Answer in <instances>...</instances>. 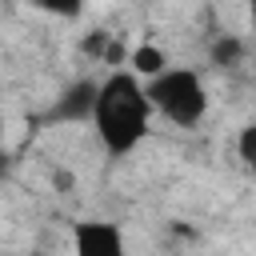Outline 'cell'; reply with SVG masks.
<instances>
[{
  "mask_svg": "<svg viewBox=\"0 0 256 256\" xmlns=\"http://www.w3.org/2000/svg\"><path fill=\"white\" fill-rule=\"evenodd\" d=\"M124 60H128V48H124V44H120V40H112V44H108V52H104V60H100V64H112V72H116V68H124Z\"/></svg>",
  "mask_w": 256,
  "mask_h": 256,
  "instance_id": "30bf717a",
  "label": "cell"
},
{
  "mask_svg": "<svg viewBox=\"0 0 256 256\" xmlns=\"http://www.w3.org/2000/svg\"><path fill=\"white\" fill-rule=\"evenodd\" d=\"M52 180H56V188H72V176H68V172H56Z\"/></svg>",
  "mask_w": 256,
  "mask_h": 256,
  "instance_id": "7c38bea8",
  "label": "cell"
},
{
  "mask_svg": "<svg viewBox=\"0 0 256 256\" xmlns=\"http://www.w3.org/2000/svg\"><path fill=\"white\" fill-rule=\"evenodd\" d=\"M236 148H240V160L252 168V164H256V124H244V128H240V140H236Z\"/></svg>",
  "mask_w": 256,
  "mask_h": 256,
  "instance_id": "9c48e42d",
  "label": "cell"
},
{
  "mask_svg": "<svg viewBox=\"0 0 256 256\" xmlns=\"http://www.w3.org/2000/svg\"><path fill=\"white\" fill-rule=\"evenodd\" d=\"M108 44H112V32H104V28H96V32H88V36L80 40V52H84V56H92V60H104V52H108Z\"/></svg>",
  "mask_w": 256,
  "mask_h": 256,
  "instance_id": "52a82bcc",
  "label": "cell"
},
{
  "mask_svg": "<svg viewBox=\"0 0 256 256\" xmlns=\"http://www.w3.org/2000/svg\"><path fill=\"white\" fill-rule=\"evenodd\" d=\"M0 132H4V112H0Z\"/></svg>",
  "mask_w": 256,
  "mask_h": 256,
  "instance_id": "4fadbf2b",
  "label": "cell"
},
{
  "mask_svg": "<svg viewBox=\"0 0 256 256\" xmlns=\"http://www.w3.org/2000/svg\"><path fill=\"white\" fill-rule=\"evenodd\" d=\"M144 96H148L152 112H160L176 128H196L208 116V88H204L200 72H192V68L168 64L160 76H152L144 84Z\"/></svg>",
  "mask_w": 256,
  "mask_h": 256,
  "instance_id": "7a4b0ae2",
  "label": "cell"
},
{
  "mask_svg": "<svg viewBox=\"0 0 256 256\" xmlns=\"http://www.w3.org/2000/svg\"><path fill=\"white\" fill-rule=\"evenodd\" d=\"M208 56H212V64H216V68H236V64H244V56H248V44H244L240 36L224 32V36H216V40H212Z\"/></svg>",
  "mask_w": 256,
  "mask_h": 256,
  "instance_id": "8992f818",
  "label": "cell"
},
{
  "mask_svg": "<svg viewBox=\"0 0 256 256\" xmlns=\"http://www.w3.org/2000/svg\"><path fill=\"white\" fill-rule=\"evenodd\" d=\"M104 144L108 156H128L144 144V136L152 132V104L144 96V84L128 72L116 68L96 84V104H92V120H88Z\"/></svg>",
  "mask_w": 256,
  "mask_h": 256,
  "instance_id": "6da1fadb",
  "label": "cell"
},
{
  "mask_svg": "<svg viewBox=\"0 0 256 256\" xmlns=\"http://www.w3.org/2000/svg\"><path fill=\"white\" fill-rule=\"evenodd\" d=\"M72 256H128L124 228L112 220H76Z\"/></svg>",
  "mask_w": 256,
  "mask_h": 256,
  "instance_id": "3957f363",
  "label": "cell"
},
{
  "mask_svg": "<svg viewBox=\"0 0 256 256\" xmlns=\"http://www.w3.org/2000/svg\"><path fill=\"white\" fill-rule=\"evenodd\" d=\"M92 104H96V80H76L52 100L44 120L48 124H88L92 120Z\"/></svg>",
  "mask_w": 256,
  "mask_h": 256,
  "instance_id": "277c9868",
  "label": "cell"
},
{
  "mask_svg": "<svg viewBox=\"0 0 256 256\" xmlns=\"http://www.w3.org/2000/svg\"><path fill=\"white\" fill-rule=\"evenodd\" d=\"M48 16H60V20H76L84 12V0H36Z\"/></svg>",
  "mask_w": 256,
  "mask_h": 256,
  "instance_id": "ba28073f",
  "label": "cell"
},
{
  "mask_svg": "<svg viewBox=\"0 0 256 256\" xmlns=\"http://www.w3.org/2000/svg\"><path fill=\"white\" fill-rule=\"evenodd\" d=\"M8 172H12V152L0 144V180H8Z\"/></svg>",
  "mask_w": 256,
  "mask_h": 256,
  "instance_id": "8fae6325",
  "label": "cell"
},
{
  "mask_svg": "<svg viewBox=\"0 0 256 256\" xmlns=\"http://www.w3.org/2000/svg\"><path fill=\"white\" fill-rule=\"evenodd\" d=\"M168 68V52L160 48V44H136L132 52H128V72L136 76V80H152V76H160Z\"/></svg>",
  "mask_w": 256,
  "mask_h": 256,
  "instance_id": "5b68a950",
  "label": "cell"
}]
</instances>
